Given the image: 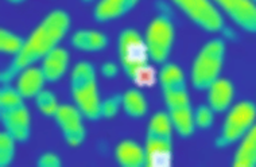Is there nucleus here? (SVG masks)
<instances>
[{
	"mask_svg": "<svg viewBox=\"0 0 256 167\" xmlns=\"http://www.w3.org/2000/svg\"><path fill=\"white\" fill-rule=\"evenodd\" d=\"M69 54L64 48H56L50 52L42 62V72L48 81H57L66 72Z\"/></svg>",
	"mask_w": 256,
	"mask_h": 167,
	"instance_id": "dca6fc26",
	"label": "nucleus"
},
{
	"mask_svg": "<svg viewBox=\"0 0 256 167\" xmlns=\"http://www.w3.org/2000/svg\"><path fill=\"white\" fill-rule=\"evenodd\" d=\"M120 106H122V96H112L110 98H106V102H102V106H100V114L104 118H114L118 110H119Z\"/></svg>",
	"mask_w": 256,
	"mask_h": 167,
	"instance_id": "393cba45",
	"label": "nucleus"
},
{
	"mask_svg": "<svg viewBox=\"0 0 256 167\" xmlns=\"http://www.w3.org/2000/svg\"><path fill=\"white\" fill-rule=\"evenodd\" d=\"M24 97L18 89L4 88L0 93V112L6 130L16 140H26L30 135V114L27 110Z\"/></svg>",
	"mask_w": 256,
	"mask_h": 167,
	"instance_id": "423d86ee",
	"label": "nucleus"
},
{
	"mask_svg": "<svg viewBox=\"0 0 256 167\" xmlns=\"http://www.w3.org/2000/svg\"><path fill=\"white\" fill-rule=\"evenodd\" d=\"M174 40V27L172 20L160 15L150 23L146 32V44L150 58L154 62L162 64L170 54Z\"/></svg>",
	"mask_w": 256,
	"mask_h": 167,
	"instance_id": "1a4fd4ad",
	"label": "nucleus"
},
{
	"mask_svg": "<svg viewBox=\"0 0 256 167\" xmlns=\"http://www.w3.org/2000/svg\"><path fill=\"white\" fill-rule=\"evenodd\" d=\"M226 54V44L221 40H209L196 57L192 68V81L197 89H208L220 74Z\"/></svg>",
	"mask_w": 256,
	"mask_h": 167,
	"instance_id": "0eeeda50",
	"label": "nucleus"
},
{
	"mask_svg": "<svg viewBox=\"0 0 256 167\" xmlns=\"http://www.w3.org/2000/svg\"><path fill=\"white\" fill-rule=\"evenodd\" d=\"M178 8L186 14V16L201 28L210 32L221 31L224 20L218 10L213 6L212 0H172Z\"/></svg>",
	"mask_w": 256,
	"mask_h": 167,
	"instance_id": "9d476101",
	"label": "nucleus"
},
{
	"mask_svg": "<svg viewBox=\"0 0 256 167\" xmlns=\"http://www.w3.org/2000/svg\"><path fill=\"white\" fill-rule=\"evenodd\" d=\"M214 110L210 106H201L194 112V124L200 128H209L214 120Z\"/></svg>",
	"mask_w": 256,
	"mask_h": 167,
	"instance_id": "b1692460",
	"label": "nucleus"
},
{
	"mask_svg": "<svg viewBox=\"0 0 256 167\" xmlns=\"http://www.w3.org/2000/svg\"><path fill=\"white\" fill-rule=\"evenodd\" d=\"M102 76H106V77H115L118 74V66L114 64V62H106L104 65L102 66Z\"/></svg>",
	"mask_w": 256,
	"mask_h": 167,
	"instance_id": "bb28decb",
	"label": "nucleus"
},
{
	"mask_svg": "<svg viewBox=\"0 0 256 167\" xmlns=\"http://www.w3.org/2000/svg\"><path fill=\"white\" fill-rule=\"evenodd\" d=\"M255 2H256V0H255Z\"/></svg>",
	"mask_w": 256,
	"mask_h": 167,
	"instance_id": "c756f323",
	"label": "nucleus"
},
{
	"mask_svg": "<svg viewBox=\"0 0 256 167\" xmlns=\"http://www.w3.org/2000/svg\"><path fill=\"white\" fill-rule=\"evenodd\" d=\"M85 2H89V0H85Z\"/></svg>",
	"mask_w": 256,
	"mask_h": 167,
	"instance_id": "c85d7f7f",
	"label": "nucleus"
},
{
	"mask_svg": "<svg viewBox=\"0 0 256 167\" xmlns=\"http://www.w3.org/2000/svg\"><path fill=\"white\" fill-rule=\"evenodd\" d=\"M61 166V160L56 154L48 152L44 154L38 160V167H60Z\"/></svg>",
	"mask_w": 256,
	"mask_h": 167,
	"instance_id": "a878e982",
	"label": "nucleus"
},
{
	"mask_svg": "<svg viewBox=\"0 0 256 167\" xmlns=\"http://www.w3.org/2000/svg\"><path fill=\"white\" fill-rule=\"evenodd\" d=\"M23 44H24V40L20 36H15L11 31H7L4 28L0 31V48L3 53L16 56L22 50Z\"/></svg>",
	"mask_w": 256,
	"mask_h": 167,
	"instance_id": "412c9836",
	"label": "nucleus"
},
{
	"mask_svg": "<svg viewBox=\"0 0 256 167\" xmlns=\"http://www.w3.org/2000/svg\"><path fill=\"white\" fill-rule=\"evenodd\" d=\"M10 2H12V3H20L22 0H10Z\"/></svg>",
	"mask_w": 256,
	"mask_h": 167,
	"instance_id": "cd10ccee",
	"label": "nucleus"
},
{
	"mask_svg": "<svg viewBox=\"0 0 256 167\" xmlns=\"http://www.w3.org/2000/svg\"><path fill=\"white\" fill-rule=\"evenodd\" d=\"M139 0H102L94 8V19L98 22H108L120 18L135 7Z\"/></svg>",
	"mask_w": 256,
	"mask_h": 167,
	"instance_id": "4468645a",
	"label": "nucleus"
},
{
	"mask_svg": "<svg viewBox=\"0 0 256 167\" xmlns=\"http://www.w3.org/2000/svg\"><path fill=\"white\" fill-rule=\"evenodd\" d=\"M72 44L82 52H100L106 48L108 40L98 31H78L72 38Z\"/></svg>",
	"mask_w": 256,
	"mask_h": 167,
	"instance_id": "6ab92c4d",
	"label": "nucleus"
},
{
	"mask_svg": "<svg viewBox=\"0 0 256 167\" xmlns=\"http://www.w3.org/2000/svg\"><path fill=\"white\" fill-rule=\"evenodd\" d=\"M44 81H48V80L44 77L42 69H36V68L30 66L20 72L16 89L23 97H34L42 90Z\"/></svg>",
	"mask_w": 256,
	"mask_h": 167,
	"instance_id": "a211bd4d",
	"label": "nucleus"
},
{
	"mask_svg": "<svg viewBox=\"0 0 256 167\" xmlns=\"http://www.w3.org/2000/svg\"><path fill=\"white\" fill-rule=\"evenodd\" d=\"M72 96L77 108L88 119H98L102 116V102L98 97L96 72L88 62H80L74 66L72 73Z\"/></svg>",
	"mask_w": 256,
	"mask_h": 167,
	"instance_id": "39448f33",
	"label": "nucleus"
},
{
	"mask_svg": "<svg viewBox=\"0 0 256 167\" xmlns=\"http://www.w3.org/2000/svg\"><path fill=\"white\" fill-rule=\"evenodd\" d=\"M236 24L250 32H256L255 0H213Z\"/></svg>",
	"mask_w": 256,
	"mask_h": 167,
	"instance_id": "f8f14e48",
	"label": "nucleus"
},
{
	"mask_svg": "<svg viewBox=\"0 0 256 167\" xmlns=\"http://www.w3.org/2000/svg\"><path fill=\"white\" fill-rule=\"evenodd\" d=\"M256 106L251 102H242L230 110L220 135L216 139L218 148L228 147L234 142L240 140L255 124Z\"/></svg>",
	"mask_w": 256,
	"mask_h": 167,
	"instance_id": "6e6552de",
	"label": "nucleus"
},
{
	"mask_svg": "<svg viewBox=\"0 0 256 167\" xmlns=\"http://www.w3.org/2000/svg\"><path fill=\"white\" fill-rule=\"evenodd\" d=\"M36 97V106L42 114H46V116H56L60 106H58L57 98L53 93L49 92V90H40Z\"/></svg>",
	"mask_w": 256,
	"mask_h": 167,
	"instance_id": "5701e85b",
	"label": "nucleus"
},
{
	"mask_svg": "<svg viewBox=\"0 0 256 167\" xmlns=\"http://www.w3.org/2000/svg\"><path fill=\"white\" fill-rule=\"evenodd\" d=\"M69 24L70 20L65 11L57 10L50 12L31 32L28 40H24L22 50L15 56L11 65L3 70L2 81L10 82L20 72L30 68L36 61L44 60L53 48H57L58 42L69 30Z\"/></svg>",
	"mask_w": 256,
	"mask_h": 167,
	"instance_id": "f257e3e1",
	"label": "nucleus"
},
{
	"mask_svg": "<svg viewBox=\"0 0 256 167\" xmlns=\"http://www.w3.org/2000/svg\"><path fill=\"white\" fill-rule=\"evenodd\" d=\"M122 106L131 118H142L146 114V98L136 89H131L122 96Z\"/></svg>",
	"mask_w": 256,
	"mask_h": 167,
	"instance_id": "aec40b11",
	"label": "nucleus"
},
{
	"mask_svg": "<svg viewBox=\"0 0 256 167\" xmlns=\"http://www.w3.org/2000/svg\"><path fill=\"white\" fill-rule=\"evenodd\" d=\"M234 167H256V124L242 138V143L236 150Z\"/></svg>",
	"mask_w": 256,
	"mask_h": 167,
	"instance_id": "2eb2a0df",
	"label": "nucleus"
},
{
	"mask_svg": "<svg viewBox=\"0 0 256 167\" xmlns=\"http://www.w3.org/2000/svg\"><path fill=\"white\" fill-rule=\"evenodd\" d=\"M81 118V110L72 106H60L56 114V119L64 134V138L70 146L81 144L85 139V128Z\"/></svg>",
	"mask_w": 256,
	"mask_h": 167,
	"instance_id": "9b49d317",
	"label": "nucleus"
},
{
	"mask_svg": "<svg viewBox=\"0 0 256 167\" xmlns=\"http://www.w3.org/2000/svg\"><path fill=\"white\" fill-rule=\"evenodd\" d=\"M15 138L8 134L3 132L0 135V166L6 167L12 162L15 155Z\"/></svg>",
	"mask_w": 256,
	"mask_h": 167,
	"instance_id": "4be33fe9",
	"label": "nucleus"
},
{
	"mask_svg": "<svg viewBox=\"0 0 256 167\" xmlns=\"http://www.w3.org/2000/svg\"><path fill=\"white\" fill-rule=\"evenodd\" d=\"M159 81L164 90L168 114L176 131L184 138L194 131V112L190 106L185 76L177 65L168 64L159 73Z\"/></svg>",
	"mask_w": 256,
	"mask_h": 167,
	"instance_id": "f03ea898",
	"label": "nucleus"
},
{
	"mask_svg": "<svg viewBox=\"0 0 256 167\" xmlns=\"http://www.w3.org/2000/svg\"><path fill=\"white\" fill-rule=\"evenodd\" d=\"M116 159L123 167L146 166V151L135 142L124 140L116 148Z\"/></svg>",
	"mask_w": 256,
	"mask_h": 167,
	"instance_id": "f3484780",
	"label": "nucleus"
},
{
	"mask_svg": "<svg viewBox=\"0 0 256 167\" xmlns=\"http://www.w3.org/2000/svg\"><path fill=\"white\" fill-rule=\"evenodd\" d=\"M119 57L126 74L140 86L155 82V73L148 64V48L146 40L138 31L128 28L119 36Z\"/></svg>",
	"mask_w": 256,
	"mask_h": 167,
	"instance_id": "7ed1b4c3",
	"label": "nucleus"
},
{
	"mask_svg": "<svg viewBox=\"0 0 256 167\" xmlns=\"http://www.w3.org/2000/svg\"><path fill=\"white\" fill-rule=\"evenodd\" d=\"M172 123L168 114L152 116L146 136V166L170 167L172 160Z\"/></svg>",
	"mask_w": 256,
	"mask_h": 167,
	"instance_id": "20e7f679",
	"label": "nucleus"
},
{
	"mask_svg": "<svg viewBox=\"0 0 256 167\" xmlns=\"http://www.w3.org/2000/svg\"><path fill=\"white\" fill-rule=\"evenodd\" d=\"M208 89H209L208 93L209 106L214 112H222L228 110L234 98V85L230 84V81L226 78H217Z\"/></svg>",
	"mask_w": 256,
	"mask_h": 167,
	"instance_id": "ddd939ff",
	"label": "nucleus"
}]
</instances>
